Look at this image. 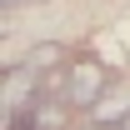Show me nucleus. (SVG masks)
I'll return each mask as SVG.
<instances>
[{"instance_id":"1","label":"nucleus","mask_w":130,"mask_h":130,"mask_svg":"<svg viewBox=\"0 0 130 130\" xmlns=\"http://www.w3.org/2000/svg\"><path fill=\"white\" fill-rule=\"evenodd\" d=\"M110 75H105V65L95 60H75L70 70H65V105L70 110H95L100 100L110 95Z\"/></svg>"},{"instance_id":"2","label":"nucleus","mask_w":130,"mask_h":130,"mask_svg":"<svg viewBox=\"0 0 130 130\" xmlns=\"http://www.w3.org/2000/svg\"><path fill=\"white\" fill-rule=\"evenodd\" d=\"M90 115H95V125H105V130H120V125L130 120V85H120V80H115V85H110V95L100 100Z\"/></svg>"},{"instance_id":"3","label":"nucleus","mask_w":130,"mask_h":130,"mask_svg":"<svg viewBox=\"0 0 130 130\" xmlns=\"http://www.w3.org/2000/svg\"><path fill=\"white\" fill-rule=\"evenodd\" d=\"M15 5H25V0H5V10H15Z\"/></svg>"}]
</instances>
